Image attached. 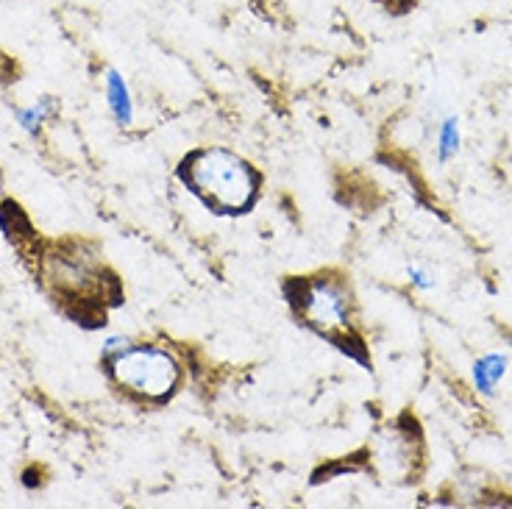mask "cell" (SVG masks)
<instances>
[{
	"mask_svg": "<svg viewBox=\"0 0 512 509\" xmlns=\"http://www.w3.org/2000/svg\"><path fill=\"white\" fill-rule=\"evenodd\" d=\"M454 148H457V128L448 123L443 131V151H454Z\"/></svg>",
	"mask_w": 512,
	"mask_h": 509,
	"instance_id": "cell-7",
	"label": "cell"
},
{
	"mask_svg": "<svg viewBox=\"0 0 512 509\" xmlns=\"http://www.w3.org/2000/svg\"><path fill=\"white\" fill-rule=\"evenodd\" d=\"M112 365L117 382L145 398H165L179 382V368L173 357L156 348H123L112 359Z\"/></svg>",
	"mask_w": 512,
	"mask_h": 509,
	"instance_id": "cell-2",
	"label": "cell"
},
{
	"mask_svg": "<svg viewBox=\"0 0 512 509\" xmlns=\"http://www.w3.org/2000/svg\"><path fill=\"white\" fill-rule=\"evenodd\" d=\"M181 176L206 204L220 212H243L251 206L256 179L240 156L220 148L192 153L181 167Z\"/></svg>",
	"mask_w": 512,
	"mask_h": 509,
	"instance_id": "cell-1",
	"label": "cell"
},
{
	"mask_svg": "<svg viewBox=\"0 0 512 509\" xmlns=\"http://www.w3.org/2000/svg\"><path fill=\"white\" fill-rule=\"evenodd\" d=\"M501 376H504V359L487 357L476 365V384H479L482 390H490L493 384L499 382Z\"/></svg>",
	"mask_w": 512,
	"mask_h": 509,
	"instance_id": "cell-5",
	"label": "cell"
},
{
	"mask_svg": "<svg viewBox=\"0 0 512 509\" xmlns=\"http://www.w3.org/2000/svg\"><path fill=\"white\" fill-rule=\"evenodd\" d=\"M48 112V103H42V106H37V109H28V112H23V123H26L28 128H34L42 120V115Z\"/></svg>",
	"mask_w": 512,
	"mask_h": 509,
	"instance_id": "cell-6",
	"label": "cell"
},
{
	"mask_svg": "<svg viewBox=\"0 0 512 509\" xmlns=\"http://www.w3.org/2000/svg\"><path fill=\"white\" fill-rule=\"evenodd\" d=\"M304 318L323 334H334L348 326V306L346 295L340 293L334 284L326 281H312L304 287Z\"/></svg>",
	"mask_w": 512,
	"mask_h": 509,
	"instance_id": "cell-3",
	"label": "cell"
},
{
	"mask_svg": "<svg viewBox=\"0 0 512 509\" xmlns=\"http://www.w3.org/2000/svg\"><path fill=\"white\" fill-rule=\"evenodd\" d=\"M109 103L115 109V115L120 123H128L131 120V101H128V90L126 84L120 81V76L109 73Z\"/></svg>",
	"mask_w": 512,
	"mask_h": 509,
	"instance_id": "cell-4",
	"label": "cell"
}]
</instances>
